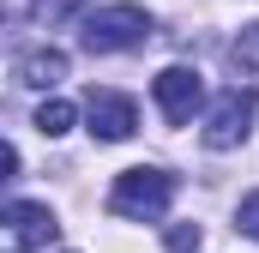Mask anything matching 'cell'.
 <instances>
[{"label": "cell", "instance_id": "8", "mask_svg": "<svg viewBox=\"0 0 259 253\" xmlns=\"http://www.w3.org/2000/svg\"><path fill=\"white\" fill-rule=\"evenodd\" d=\"M72 121H78V109H72V103H61V97H49V103L36 109V133H42V139H61V133H72Z\"/></svg>", "mask_w": 259, "mask_h": 253}, {"label": "cell", "instance_id": "6", "mask_svg": "<svg viewBox=\"0 0 259 253\" xmlns=\"http://www.w3.org/2000/svg\"><path fill=\"white\" fill-rule=\"evenodd\" d=\"M6 235H12L18 253H30V247H49V241L61 235V223H55L49 205H36V199H12V205H6Z\"/></svg>", "mask_w": 259, "mask_h": 253}, {"label": "cell", "instance_id": "4", "mask_svg": "<svg viewBox=\"0 0 259 253\" xmlns=\"http://www.w3.org/2000/svg\"><path fill=\"white\" fill-rule=\"evenodd\" d=\"M151 91H157V109H163V121H169V126H187V121H193V109L205 103V85H199L193 66H163V72L151 78Z\"/></svg>", "mask_w": 259, "mask_h": 253}, {"label": "cell", "instance_id": "7", "mask_svg": "<svg viewBox=\"0 0 259 253\" xmlns=\"http://www.w3.org/2000/svg\"><path fill=\"white\" fill-rule=\"evenodd\" d=\"M18 85H36V91H49V85H61L66 78V55L61 49H30V55H18Z\"/></svg>", "mask_w": 259, "mask_h": 253}, {"label": "cell", "instance_id": "12", "mask_svg": "<svg viewBox=\"0 0 259 253\" xmlns=\"http://www.w3.org/2000/svg\"><path fill=\"white\" fill-rule=\"evenodd\" d=\"M235 229L259 241V193H247V199H241V211H235Z\"/></svg>", "mask_w": 259, "mask_h": 253}, {"label": "cell", "instance_id": "13", "mask_svg": "<svg viewBox=\"0 0 259 253\" xmlns=\"http://www.w3.org/2000/svg\"><path fill=\"white\" fill-rule=\"evenodd\" d=\"M12 253H18V247H12Z\"/></svg>", "mask_w": 259, "mask_h": 253}, {"label": "cell", "instance_id": "10", "mask_svg": "<svg viewBox=\"0 0 259 253\" xmlns=\"http://www.w3.org/2000/svg\"><path fill=\"white\" fill-rule=\"evenodd\" d=\"M229 55H235V66H259V24H247V30L235 36V49H229Z\"/></svg>", "mask_w": 259, "mask_h": 253}, {"label": "cell", "instance_id": "11", "mask_svg": "<svg viewBox=\"0 0 259 253\" xmlns=\"http://www.w3.org/2000/svg\"><path fill=\"white\" fill-rule=\"evenodd\" d=\"M199 241H205L199 223H175V229H169V253H199Z\"/></svg>", "mask_w": 259, "mask_h": 253}, {"label": "cell", "instance_id": "2", "mask_svg": "<svg viewBox=\"0 0 259 253\" xmlns=\"http://www.w3.org/2000/svg\"><path fill=\"white\" fill-rule=\"evenodd\" d=\"M151 36V12L145 6H97V12H84V30H78V43L91 49V55H121V49H139Z\"/></svg>", "mask_w": 259, "mask_h": 253}, {"label": "cell", "instance_id": "3", "mask_svg": "<svg viewBox=\"0 0 259 253\" xmlns=\"http://www.w3.org/2000/svg\"><path fill=\"white\" fill-rule=\"evenodd\" d=\"M253 115H259V97L253 91H223L217 97V109L205 115V151H235L247 133H253Z\"/></svg>", "mask_w": 259, "mask_h": 253}, {"label": "cell", "instance_id": "1", "mask_svg": "<svg viewBox=\"0 0 259 253\" xmlns=\"http://www.w3.org/2000/svg\"><path fill=\"white\" fill-rule=\"evenodd\" d=\"M175 205V175L169 169H121L115 187H109V211L127 217V223H157L163 211Z\"/></svg>", "mask_w": 259, "mask_h": 253}, {"label": "cell", "instance_id": "9", "mask_svg": "<svg viewBox=\"0 0 259 253\" xmlns=\"http://www.w3.org/2000/svg\"><path fill=\"white\" fill-rule=\"evenodd\" d=\"M30 18L36 24H66V18H84V0H30Z\"/></svg>", "mask_w": 259, "mask_h": 253}, {"label": "cell", "instance_id": "5", "mask_svg": "<svg viewBox=\"0 0 259 253\" xmlns=\"http://www.w3.org/2000/svg\"><path fill=\"white\" fill-rule=\"evenodd\" d=\"M84 121H91V133H97V139L121 145V139H133V126H139V103H133V97H121V91H91Z\"/></svg>", "mask_w": 259, "mask_h": 253}]
</instances>
